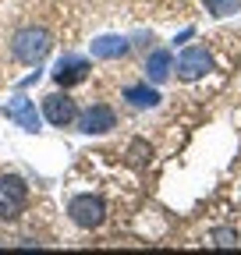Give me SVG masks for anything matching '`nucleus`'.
Instances as JSON below:
<instances>
[{
	"instance_id": "nucleus-1",
	"label": "nucleus",
	"mask_w": 241,
	"mask_h": 255,
	"mask_svg": "<svg viewBox=\"0 0 241 255\" xmlns=\"http://www.w3.org/2000/svg\"><path fill=\"white\" fill-rule=\"evenodd\" d=\"M50 50H53V36H50L43 25H25V28H18L14 36H11L14 60L28 64V68H39V64L50 57Z\"/></svg>"
},
{
	"instance_id": "nucleus-2",
	"label": "nucleus",
	"mask_w": 241,
	"mask_h": 255,
	"mask_svg": "<svg viewBox=\"0 0 241 255\" xmlns=\"http://www.w3.org/2000/svg\"><path fill=\"white\" fill-rule=\"evenodd\" d=\"M68 216H71L75 227L96 231V227H103V220H107V202L100 195H93V191H85V195H75L68 202Z\"/></svg>"
},
{
	"instance_id": "nucleus-3",
	"label": "nucleus",
	"mask_w": 241,
	"mask_h": 255,
	"mask_svg": "<svg viewBox=\"0 0 241 255\" xmlns=\"http://www.w3.org/2000/svg\"><path fill=\"white\" fill-rule=\"evenodd\" d=\"M25 206H28V184L18 174H4L0 177V220L4 223L18 220Z\"/></svg>"
},
{
	"instance_id": "nucleus-4",
	"label": "nucleus",
	"mask_w": 241,
	"mask_h": 255,
	"mask_svg": "<svg viewBox=\"0 0 241 255\" xmlns=\"http://www.w3.org/2000/svg\"><path fill=\"white\" fill-rule=\"evenodd\" d=\"M43 117L53 128H71L78 121V103L68 92H50V96H43Z\"/></svg>"
},
{
	"instance_id": "nucleus-5",
	"label": "nucleus",
	"mask_w": 241,
	"mask_h": 255,
	"mask_svg": "<svg viewBox=\"0 0 241 255\" xmlns=\"http://www.w3.org/2000/svg\"><path fill=\"white\" fill-rule=\"evenodd\" d=\"M213 71V57H209L206 46H188L185 53L177 57V78L181 82H199Z\"/></svg>"
},
{
	"instance_id": "nucleus-6",
	"label": "nucleus",
	"mask_w": 241,
	"mask_h": 255,
	"mask_svg": "<svg viewBox=\"0 0 241 255\" xmlns=\"http://www.w3.org/2000/svg\"><path fill=\"white\" fill-rule=\"evenodd\" d=\"M78 128L85 135H107L117 128V114L107 107V103H93L85 114H78Z\"/></svg>"
},
{
	"instance_id": "nucleus-7",
	"label": "nucleus",
	"mask_w": 241,
	"mask_h": 255,
	"mask_svg": "<svg viewBox=\"0 0 241 255\" xmlns=\"http://www.w3.org/2000/svg\"><path fill=\"white\" fill-rule=\"evenodd\" d=\"M89 60L85 57H75V53H68V57H60L57 60V68H53V82L57 85H64V89H71V85H78V82H85L89 78Z\"/></svg>"
},
{
	"instance_id": "nucleus-8",
	"label": "nucleus",
	"mask_w": 241,
	"mask_h": 255,
	"mask_svg": "<svg viewBox=\"0 0 241 255\" xmlns=\"http://www.w3.org/2000/svg\"><path fill=\"white\" fill-rule=\"evenodd\" d=\"M0 114H4L7 121H14L18 128H25V131H39L36 103H32V100H25V96H14V100H7L4 107H0Z\"/></svg>"
},
{
	"instance_id": "nucleus-9",
	"label": "nucleus",
	"mask_w": 241,
	"mask_h": 255,
	"mask_svg": "<svg viewBox=\"0 0 241 255\" xmlns=\"http://www.w3.org/2000/svg\"><path fill=\"white\" fill-rule=\"evenodd\" d=\"M170 71H174V57H170L167 50L149 53V60H145V78L153 82V85H163V82L170 78Z\"/></svg>"
},
{
	"instance_id": "nucleus-10",
	"label": "nucleus",
	"mask_w": 241,
	"mask_h": 255,
	"mask_svg": "<svg viewBox=\"0 0 241 255\" xmlns=\"http://www.w3.org/2000/svg\"><path fill=\"white\" fill-rule=\"evenodd\" d=\"M128 50H131V43L124 36H100L93 43V57H100V60H117V57H124Z\"/></svg>"
},
{
	"instance_id": "nucleus-11",
	"label": "nucleus",
	"mask_w": 241,
	"mask_h": 255,
	"mask_svg": "<svg viewBox=\"0 0 241 255\" xmlns=\"http://www.w3.org/2000/svg\"><path fill=\"white\" fill-rule=\"evenodd\" d=\"M124 100H128L131 107L145 110V107H156V103H160V92L149 89V85H128V89H124Z\"/></svg>"
},
{
	"instance_id": "nucleus-12",
	"label": "nucleus",
	"mask_w": 241,
	"mask_h": 255,
	"mask_svg": "<svg viewBox=\"0 0 241 255\" xmlns=\"http://www.w3.org/2000/svg\"><path fill=\"white\" fill-rule=\"evenodd\" d=\"M149 159H153V145H149L145 138H135V142L128 145V163H131V167H145Z\"/></svg>"
},
{
	"instance_id": "nucleus-13",
	"label": "nucleus",
	"mask_w": 241,
	"mask_h": 255,
	"mask_svg": "<svg viewBox=\"0 0 241 255\" xmlns=\"http://www.w3.org/2000/svg\"><path fill=\"white\" fill-rule=\"evenodd\" d=\"M238 7H241V0H206V11L213 18H231Z\"/></svg>"
},
{
	"instance_id": "nucleus-14",
	"label": "nucleus",
	"mask_w": 241,
	"mask_h": 255,
	"mask_svg": "<svg viewBox=\"0 0 241 255\" xmlns=\"http://www.w3.org/2000/svg\"><path fill=\"white\" fill-rule=\"evenodd\" d=\"M213 245L217 248H238V231L234 227H217L213 231Z\"/></svg>"
}]
</instances>
